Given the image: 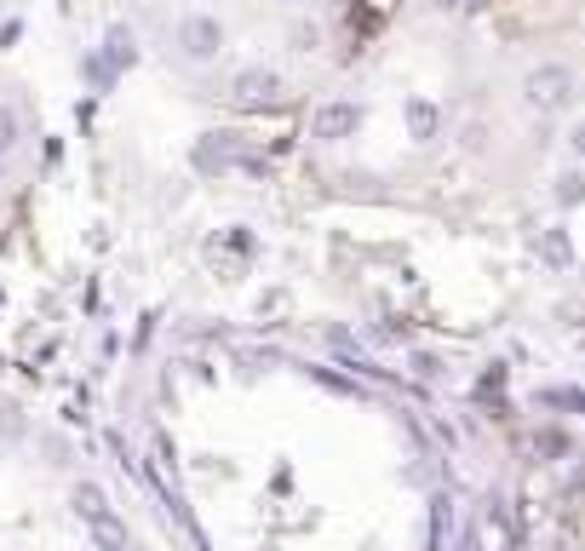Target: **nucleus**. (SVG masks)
<instances>
[{
    "label": "nucleus",
    "mask_w": 585,
    "mask_h": 551,
    "mask_svg": "<svg viewBox=\"0 0 585 551\" xmlns=\"http://www.w3.org/2000/svg\"><path fill=\"white\" fill-rule=\"evenodd\" d=\"M402 127H408V138L414 145H431V138L442 133V110L431 104V98H402Z\"/></svg>",
    "instance_id": "nucleus-5"
},
{
    "label": "nucleus",
    "mask_w": 585,
    "mask_h": 551,
    "mask_svg": "<svg viewBox=\"0 0 585 551\" xmlns=\"http://www.w3.org/2000/svg\"><path fill=\"white\" fill-rule=\"evenodd\" d=\"M574 70L569 64H534L529 75H522V98H529V110L534 115H557V110H569L574 104Z\"/></svg>",
    "instance_id": "nucleus-2"
},
{
    "label": "nucleus",
    "mask_w": 585,
    "mask_h": 551,
    "mask_svg": "<svg viewBox=\"0 0 585 551\" xmlns=\"http://www.w3.org/2000/svg\"><path fill=\"white\" fill-rule=\"evenodd\" d=\"M328 345H333V351H356V339L345 328H328Z\"/></svg>",
    "instance_id": "nucleus-19"
},
{
    "label": "nucleus",
    "mask_w": 585,
    "mask_h": 551,
    "mask_svg": "<svg viewBox=\"0 0 585 551\" xmlns=\"http://www.w3.org/2000/svg\"><path fill=\"white\" fill-rule=\"evenodd\" d=\"M173 47L185 64H218V58H225V24H218L213 12H185L173 29Z\"/></svg>",
    "instance_id": "nucleus-1"
},
{
    "label": "nucleus",
    "mask_w": 585,
    "mask_h": 551,
    "mask_svg": "<svg viewBox=\"0 0 585 551\" xmlns=\"http://www.w3.org/2000/svg\"><path fill=\"white\" fill-rule=\"evenodd\" d=\"M534 248H539V259H546L551 271H569V264H574V236L562 230V224H551V230H539V236H534Z\"/></svg>",
    "instance_id": "nucleus-8"
},
{
    "label": "nucleus",
    "mask_w": 585,
    "mask_h": 551,
    "mask_svg": "<svg viewBox=\"0 0 585 551\" xmlns=\"http://www.w3.org/2000/svg\"><path fill=\"white\" fill-rule=\"evenodd\" d=\"M230 98H236V104H247V110L276 104V98H281V75H276L270 64H247V70H236Z\"/></svg>",
    "instance_id": "nucleus-4"
},
{
    "label": "nucleus",
    "mask_w": 585,
    "mask_h": 551,
    "mask_svg": "<svg viewBox=\"0 0 585 551\" xmlns=\"http://www.w3.org/2000/svg\"><path fill=\"white\" fill-rule=\"evenodd\" d=\"M408 367H414V379H442V356H431V351H414Z\"/></svg>",
    "instance_id": "nucleus-16"
},
{
    "label": "nucleus",
    "mask_w": 585,
    "mask_h": 551,
    "mask_svg": "<svg viewBox=\"0 0 585 551\" xmlns=\"http://www.w3.org/2000/svg\"><path fill=\"white\" fill-rule=\"evenodd\" d=\"M47 454H52L47 465H69V442L64 437H47Z\"/></svg>",
    "instance_id": "nucleus-18"
},
{
    "label": "nucleus",
    "mask_w": 585,
    "mask_h": 551,
    "mask_svg": "<svg viewBox=\"0 0 585 551\" xmlns=\"http://www.w3.org/2000/svg\"><path fill=\"white\" fill-rule=\"evenodd\" d=\"M436 7H448V12H454V7H466V0H436Z\"/></svg>",
    "instance_id": "nucleus-21"
},
{
    "label": "nucleus",
    "mask_w": 585,
    "mask_h": 551,
    "mask_svg": "<svg viewBox=\"0 0 585 551\" xmlns=\"http://www.w3.org/2000/svg\"><path fill=\"white\" fill-rule=\"evenodd\" d=\"M551 201H557L562 213L585 208V173H574V167H569V173H557V178H551Z\"/></svg>",
    "instance_id": "nucleus-12"
},
{
    "label": "nucleus",
    "mask_w": 585,
    "mask_h": 551,
    "mask_svg": "<svg viewBox=\"0 0 585 551\" xmlns=\"http://www.w3.org/2000/svg\"><path fill=\"white\" fill-rule=\"evenodd\" d=\"M195 167L201 173H225L230 167V133H207L195 145Z\"/></svg>",
    "instance_id": "nucleus-9"
},
{
    "label": "nucleus",
    "mask_w": 585,
    "mask_h": 551,
    "mask_svg": "<svg viewBox=\"0 0 585 551\" xmlns=\"http://www.w3.org/2000/svg\"><path fill=\"white\" fill-rule=\"evenodd\" d=\"M17 138H24V121H17L12 104H0V155H7V161H12V150H17Z\"/></svg>",
    "instance_id": "nucleus-14"
},
{
    "label": "nucleus",
    "mask_w": 585,
    "mask_h": 551,
    "mask_svg": "<svg viewBox=\"0 0 585 551\" xmlns=\"http://www.w3.org/2000/svg\"><path fill=\"white\" fill-rule=\"evenodd\" d=\"M69 512H75L80 523H98V517H110L115 505H110V494H104V483H75V488H69Z\"/></svg>",
    "instance_id": "nucleus-7"
},
{
    "label": "nucleus",
    "mask_w": 585,
    "mask_h": 551,
    "mask_svg": "<svg viewBox=\"0 0 585 551\" xmlns=\"http://www.w3.org/2000/svg\"><path fill=\"white\" fill-rule=\"evenodd\" d=\"M534 454L557 465V460H569V454H574V437L562 431V425H539V431H534Z\"/></svg>",
    "instance_id": "nucleus-11"
},
{
    "label": "nucleus",
    "mask_w": 585,
    "mask_h": 551,
    "mask_svg": "<svg viewBox=\"0 0 585 551\" xmlns=\"http://www.w3.org/2000/svg\"><path fill=\"white\" fill-rule=\"evenodd\" d=\"M98 58H104L115 75H127V70L138 64V35H132V24H110V29H104V47H98Z\"/></svg>",
    "instance_id": "nucleus-6"
},
{
    "label": "nucleus",
    "mask_w": 585,
    "mask_h": 551,
    "mask_svg": "<svg viewBox=\"0 0 585 551\" xmlns=\"http://www.w3.org/2000/svg\"><path fill=\"white\" fill-rule=\"evenodd\" d=\"M569 150H574V155H580V161H585V121H580V127H574V133H569Z\"/></svg>",
    "instance_id": "nucleus-20"
},
{
    "label": "nucleus",
    "mask_w": 585,
    "mask_h": 551,
    "mask_svg": "<svg viewBox=\"0 0 585 551\" xmlns=\"http://www.w3.org/2000/svg\"><path fill=\"white\" fill-rule=\"evenodd\" d=\"M459 150L488 155V127H482V121H466V127H459Z\"/></svg>",
    "instance_id": "nucleus-15"
},
{
    "label": "nucleus",
    "mask_w": 585,
    "mask_h": 551,
    "mask_svg": "<svg viewBox=\"0 0 585 551\" xmlns=\"http://www.w3.org/2000/svg\"><path fill=\"white\" fill-rule=\"evenodd\" d=\"M127 551H144V546H127Z\"/></svg>",
    "instance_id": "nucleus-23"
},
{
    "label": "nucleus",
    "mask_w": 585,
    "mask_h": 551,
    "mask_svg": "<svg viewBox=\"0 0 585 551\" xmlns=\"http://www.w3.org/2000/svg\"><path fill=\"white\" fill-rule=\"evenodd\" d=\"M24 431H29V425H24V414H17V408H0V437H7V442H17Z\"/></svg>",
    "instance_id": "nucleus-17"
},
{
    "label": "nucleus",
    "mask_w": 585,
    "mask_h": 551,
    "mask_svg": "<svg viewBox=\"0 0 585 551\" xmlns=\"http://www.w3.org/2000/svg\"><path fill=\"white\" fill-rule=\"evenodd\" d=\"M361 104H351V98H328L316 115H310V138L316 145H345V138H356L361 133Z\"/></svg>",
    "instance_id": "nucleus-3"
},
{
    "label": "nucleus",
    "mask_w": 585,
    "mask_h": 551,
    "mask_svg": "<svg viewBox=\"0 0 585 551\" xmlns=\"http://www.w3.org/2000/svg\"><path fill=\"white\" fill-rule=\"evenodd\" d=\"M87 535H92V546H98V551H127V546H132L127 523H120L115 512H110V517H98V523H87Z\"/></svg>",
    "instance_id": "nucleus-10"
},
{
    "label": "nucleus",
    "mask_w": 585,
    "mask_h": 551,
    "mask_svg": "<svg viewBox=\"0 0 585 551\" xmlns=\"http://www.w3.org/2000/svg\"><path fill=\"white\" fill-rule=\"evenodd\" d=\"M288 47L293 52H321V24H316V17H293V24H288Z\"/></svg>",
    "instance_id": "nucleus-13"
},
{
    "label": "nucleus",
    "mask_w": 585,
    "mask_h": 551,
    "mask_svg": "<svg viewBox=\"0 0 585 551\" xmlns=\"http://www.w3.org/2000/svg\"><path fill=\"white\" fill-rule=\"evenodd\" d=\"M0 178H7V155H0Z\"/></svg>",
    "instance_id": "nucleus-22"
}]
</instances>
